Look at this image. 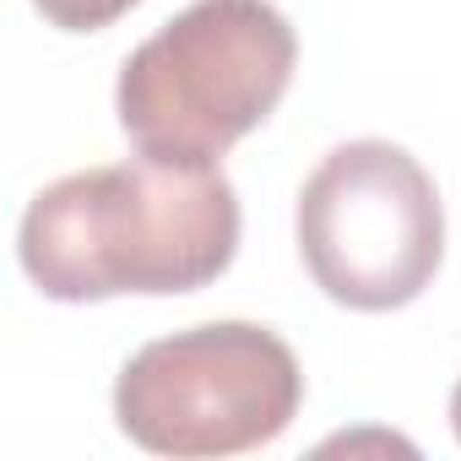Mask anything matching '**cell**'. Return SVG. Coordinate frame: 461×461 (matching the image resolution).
I'll return each instance as SVG.
<instances>
[{
    "instance_id": "obj_3",
    "label": "cell",
    "mask_w": 461,
    "mask_h": 461,
    "mask_svg": "<svg viewBox=\"0 0 461 461\" xmlns=\"http://www.w3.org/2000/svg\"><path fill=\"white\" fill-rule=\"evenodd\" d=\"M304 407L294 348L256 321H212L136 348L114 380V423L174 461L261 450Z\"/></svg>"
},
{
    "instance_id": "obj_2",
    "label": "cell",
    "mask_w": 461,
    "mask_h": 461,
    "mask_svg": "<svg viewBox=\"0 0 461 461\" xmlns=\"http://www.w3.org/2000/svg\"><path fill=\"white\" fill-rule=\"evenodd\" d=\"M294 66L299 33L272 0H190L120 66L114 114L141 158L217 163L272 120Z\"/></svg>"
},
{
    "instance_id": "obj_5",
    "label": "cell",
    "mask_w": 461,
    "mask_h": 461,
    "mask_svg": "<svg viewBox=\"0 0 461 461\" xmlns=\"http://www.w3.org/2000/svg\"><path fill=\"white\" fill-rule=\"evenodd\" d=\"M33 6H39L44 23L60 28V33H104V28L120 23L131 6H141V0H33Z\"/></svg>"
},
{
    "instance_id": "obj_4",
    "label": "cell",
    "mask_w": 461,
    "mask_h": 461,
    "mask_svg": "<svg viewBox=\"0 0 461 461\" xmlns=\"http://www.w3.org/2000/svg\"><path fill=\"white\" fill-rule=\"evenodd\" d=\"M294 228L315 288L364 315L412 304L445 261V206L429 168L380 136L321 158L299 190Z\"/></svg>"
},
{
    "instance_id": "obj_1",
    "label": "cell",
    "mask_w": 461,
    "mask_h": 461,
    "mask_svg": "<svg viewBox=\"0 0 461 461\" xmlns=\"http://www.w3.org/2000/svg\"><path fill=\"white\" fill-rule=\"evenodd\" d=\"M240 256V195L217 163L131 158L44 185L17 228V261L55 304L195 294Z\"/></svg>"
},
{
    "instance_id": "obj_6",
    "label": "cell",
    "mask_w": 461,
    "mask_h": 461,
    "mask_svg": "<svg viewBox=\"0 0 461 461\" xmlns=\"http://www.w3.org/2000/svg\"><path fill=\"white\" fill-rule=\"evenodd\" d=\"M450 429H456V439H461V380H456V391H450Z\"/></svg>"
}]
</instances>
